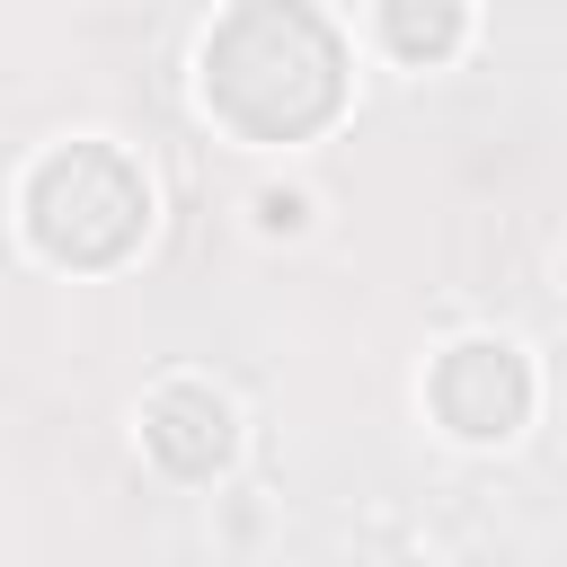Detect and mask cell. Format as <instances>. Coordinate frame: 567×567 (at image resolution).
<instances>
[{
    "mask_svg": "<svg viewBox=\"0 0 567 567\" xmlns=\"http://www.w3.org/2000/svg\"><path fill=\"white\" fill-rule=\"evenodd\" d=\"M142 213H151V195H142L133 159L106 142H71L27 177V230L62 266H115L142 239Z\"/></svg>",
    "mask_w": 567,
    "mask_h": 567,
    "instance_id": "cell-2",
    "label": "cell"
},
{
    "mask_svg": "<svg viewBox=\"0 0 567 567\" xmlns=\"http://www.w3.org/2000/svg\"><path fill=\"white\" fill-rule=\"evenodd\" d=\"M142 443L177 470V478H204L221 452H230V408L213 399V390H195V381H177V390H159L151 399V416H142Z\"/></svg>",
    "mask_w": 567,
    "mask_h": 567,
    "instance_id": "cell-4",
    "label": "cell"
},
{
    "mask_svg": "<svg viewBox=\"0 0 567 567\" xmlns=\"http://www.w3.org/2000/svg\"><path fill=\"white\" fill-rule=\"evenodd\" d=\"M434 408H443L452 434L496 443V434H514V425L532 416V372H523L514 346H487V337H478V346H452L443 372H434Z\"/></svg>",
    "mask_w": 567,
    "mask_h": 567,
    "instance_id": "cell-3",
    "label": "cell"
},
{
    "mask_svg": "<svg viewBox=\"0 0 567 567\" xmlns=\"http://www.w3.org/2000/svg\"><path fill=\"white\" fill-rule=\"evenodd\" d=\"M204 97L248 142H301L346 97V53L310 9H230L204 44Z\"/></svg>",
    "mask_w": 567,
    "mask_h": 567,
    "instance_id": "cell-1",
    "label": "cell"
},
{
    "mask_svg": "<svg viewBox=\"0 0 567 567\" xmlns=\"http://www.w3.org/2000/svg\"><path fill=\"white\" fill-rule=\"evenodd\" d=\"M390 35H399V53H443V44L461 35V18H452V9H425V18H416V9H390Z\"/></svg>",
    "mask_w": 567,
    "mask_h": 567,
    "instance_id": "cell-5",
    "label": "cell"
}]
</instances>
